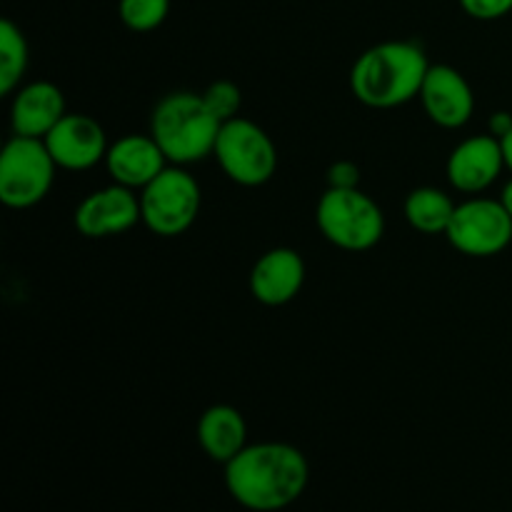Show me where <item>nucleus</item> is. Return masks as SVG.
<instances>
[{
    "mask_svg": "<svg viewBox=\"0 0 512 512\" xmlns=\"http://www.w3.org/2000/svg\"><path fill=\"white\" fill-rule=\"evenodd\" d=\"M310 480L308 458L288 443L245 445L225 463V488L245 510L278 512L305 493Z\"/></svg>",
    "mask_w": 512,
    "mask_h": 512,
    "instance_id": "obj_1",
    "label": "nucleus"
},
{
    "mask_svg": "<svg viewBox=\"0 0 512 512\" xmlns=\"http://www.w3.org/2000/svg\"><path fill=\"white\" fill-rule=\"evenodd\" d=\"M430 63L415 40H385L365 50L350 70L355 100L375 110L400 108L420 95Z\"/></svg>",
    "mask_w": 512,
    "mask_h": 512,
    "instance_id": "obj_2",
    "label": "nucleus"
},
{
    "mask_svg": "<svg viewBox=\"0 0 512 512\" xmlns=\"http://www.w3.org/2000/svg\"><path fill=\"white\" fill-rule=\"evenodd\" d=\"M220 120L205 105L203 95L178 90L155 105L150 115V135L160 145L170 165H193L213 155Z\"/></svg>",
    "mask_w": 512,
    "mask_h": 512,
    "instance_id": "obj_3",
    "label": "nucleus"
},
{
    "mask_svg": "<svg viewBox=\"0 0 512 512\" xmlns=\"http://www.w3.org/2000/svg\"><path fill=\"white\" fill-rule=\"evenodd\" d=\"M315 223L328 243L348 253L375 248L385 235L383 208L360 188H328L318 200Z\"/></svg>",
    "mask_w": 512,
    "mask_h": 512,
    "instance_id": "obj_4",
    "label": "nucleus"
},
{
    "mask_svg": "<svg viewBox=\"0 0 512 512\" xmlns=\"http://www.w3.org/2000/svg\"><path fill=\"white\" fill-rule=\"evenodd\" d=\"M200 185L183 165H168L153 183L140 190V215L150 233L178 238L193 228L200 213Z\"/></svg>",
    "mask_w": 512,
    "mask_h": 512,
    "instance_id": "obj_5",
    "label": "nucleus"
},
{
    "mask_svg": "<svg viewBox=\"0 0 512 512\" xmlns=\"http://www.w3.org/2000/svg\"><path fill=\"white\" fill-rule=\"evenodd\" d=\"M55 168L45 140L13 135L0 153V200L5 208L25 210L45 200Z\"/></svg>",
    "mask_w": 512,
    "mask_h": 512,
    "instance_id": "obj_6",
    "label": "nucleus"
},
{
    "mask_svg": "<svg viewBox=\"0 0 512 512\" xmlns=\"http://www.w3.org/2000/svg\"><path fill=\"white\" fill-rule=\"evenodd\" d=\"M213 158L233 183L243 188L265 185L278 170V150L270 135L248 118H233L220 125Z\"/></svg>",
    "mask_w": 512,
    "mask_h": 512,
    "instance_id": "obj_7",
    "label": "nucleus"
},
{
    "mask_svg": "<svg viewBox=\"0 0 512 512\" xmlns=\"http://www.w3.org/2000/svg\"><path fill=\"white\" fill-rule=\"evenodd\" d=\"M445 238L470 258H493L512 243V218L493 198H470L455 208Z\"/></svg>",
    "mask_w": 512,
    "mask_h": 512,
    "instance_id": "obj_8",
    "label": "nucleus"
},
{
    "mask_svg": "<svg viewBox=\"0 0 512 512\" xmlns=\"http://www.w3.org/2000/svg\"><path fill=\"white\" fill-rule=\"evenodd\" d=\"M140 220H143V215H140V195H135V190L118 183L105 185V188L85 195L73 215L78 233L90 240L123 235L130 228H135Z\"/></svg>",
    "mask_w": 512,
    "mask_h": 512,
    "instance_id": "obj_9",
    "label": "nucleus"
},
{
    "mask_svg": "<svg viewBox=\"0 0 512 512\" xmlns=\"http://www.w3.org/2000/svg\"><path fill=\"white\" fill-rule=\"evenodd\" d=\"M43 140L55 165L63 170L95 168L98 163H105L110 148L103 125L80 113H65V118Z\"/></svg>",
    "mask_w": 512,
    "mask_h": 512,
    "instance_id": "obj_10",
    "label": "nucleus"
},
{
    "mask_svg": "<svg viewBox=\"0 0 512 512\" xmlns=\"http://www.w3.org/2000/svg\"><path fill=\"white\" fill-rule=\"evenodd\" d=\"M418 98L425 115L440 128H463L475 113L473 88L453 65H430Z\"/></svg>",
    "mask_w": 512,
    "mask_h": 512,
    "instance_id": "obj_11",
    "label": "nucleus"
},
{
    "mask_svg": "<svg viewBox=\"0 0 512 512\" xmlns=\"http://www.w3.org/2000/svg\"><path fill=\"white\" fill-rule=\"evenodd\" d=\"M505 168L508 165H505L503 143L488 133L473 135V138L455 145L448 165H445V173H448L450 185L458 193L478 195L488 190Z\"/></svg>",
    "mask_w": 512,
    "mask_h": 512,
    "instance_id": "obj_12",
    "label": "nucleus"
},
{
    "mask_svg": "<svg viewBox=\"0 0 512 512\" xmlns=\"http://www.w3.org/2000/svg\"><path fill=\"white\" fill-rule=\"evenodd\" d=\"M168 165V158L155 143L153 135H123L120 140L110 143L108 155H105V170L113 183L125 185L130 190H143Z\"/></svg>",
    "mask_w": 512,
    "mask_h": 512,
    "instance_id": "obj_13",
    "label": "nucleus"
},
{
    "mask_svg": "<svg viewBox=\"0 0 512 512\" xmlns=\"http://www.w3.org/2000/svg\"><path fill=\"white\" fill-rule=\"evenodd\" d=\"M305 283V260L293 248H273L250 270V293L268 308L295 300Z\"/></svg>",
    "mask_w": 512,
    "mask_h": 512,
    "instance_id": "obj_14",
    "label": "nucleus"
},
{
    "mask_svg": "<svg viewBox=\"0 0 512 512\" xmlns=\"http://www.w3.org/2000/svg\"><path fill=\"white\" fill-rule=\"evenodd\" d=\"M65 118L63 90L48 80L23 85L10 103V130L13 135L43 140Z\"/></svg>",
    "mask_w": 512,
    "mask_h": 512,
    "instance_id": "obj_15",
    "label": "nucleus"
},
{
    "mask_svg": "<svg viewBox=\"0 0 512 512\" xmlns=\"http://www.w3.org/2000/svg\"><path fill=\"white\" fill-rule=\"evenodd\" d=\"M198 443L215 463H230L248 445V425L233 405H213L198 420Z\"/></svg>",
    "mask_w": 512,
    "mask_h": 512,
    "instance_id": "obj_16",
    "label": "nucleus"
},
{
    "mask_svg": "<svg viewBox=\"0 0 512 512\" xmlns=\"http://www.w3.org/2000/svg\"><path fill=\"white\" fill-rule=\"evenodd\" d=\"M458 205L453 203L448 193H443L440 188H415L413 193L405 198V220L410 223V228H415L418 233L425 235H445L453 213Z\"/></svg>",
    "mask_w": 512,
    "mask_h": 512,
    "instance_id": "obj_17",
    "label": "nucleus"
},
{
    "mask_svg": "<svg viewBox=\"0 0 512 512\" xmlns=\"http://www.w3.org/2000/svg\"><path fill=\"white\" fill-rule=\"evenodd\" d=\"M30 50L23 30L13 20H0V93L10 95L28 70Z\"/></svg>",
    "mask_w": 512,
    "mask_h": 512,
    "instance_id": "obj_18",
    "label": "nucleus"
},
{
    "mask_svg": "<svg viewBox=\"0 0 512 512\" xmlns=\"http://www.w3.org/2000/svg\"><path fill=\"white\" fill-rule=\"evenodd\" d=\"M170 13V0H118V15L123 25L135 33H150L160 28Z\"/></svg>",
    "mask_w": 512,
    "mask_h": 512,
    "instance_id": "obj_19",
    "label": "nucleus"
},
{
    "mask_svg": "<svg viewBox=\"0 0 512 512\" xmlns=\"http://www.w3.org/2000/svg\"><path fill=\"white\" fill-rule=\"evenodd\" d=\"M200 95H203L208 110L220 123H228V120L238 118L240 105H243V93H240V88L233 80H215Z\"/></svg>",
    "mask_w": 512,
    "mask_h": 512,
    "instance_id": "obj_20",
    "label": "nucleus"
},
{
    "mask_svg": "<svg viewBox=\"0 0 512 512\" xmlns=\"http://www.w3.org/2000/svg\"><path fill=\"white\" fill-rule=\"evenodd\" d=\"M460 8L470 15L473 20H500L512 13V0H458Z\"/></svg>",
    "mask_w": 512,
    "mask_h": 512,
    "instance_id": "obj_21",
    "label": "nucleus"
},
{
    "mask_svg": "<svg viewBox=\"0 0 512 512\" xmlns=\"http://www.w3.org/2000/svg\"><path fill=\"white\" fill-rule=\"evenodd\" d=\"M328 188H340V190H350V188H360V168L353 163V160H338L328 168Z\"/></svg>",
    "mask_w": 512,
    "mask_h": 512,
    "instance_id": "obj_22",
    "label": "nucleus"
},
{
    "mask_svg": "<svg viewBox=\"0 0 512 512\" xmlns=\"http://www.w3.org/2000/svg\"><path fill=\"white\" fill-rule=\"evenodd\" d=\"M512 130V115L505 113V110H498V113L490 115V123H488V133L495 135L498 140H503Z\"/></svg>",
    "mask_w": 512,
    "mask_h": 512,
    "instance_id": "obj_23",
    "label": "nucleus"
},
{
    "mask_svg": "<svg viewBox=\"0 0 512 512\" xmlns=\"http://www.w3.org/2000/svg\"><path fill=\"white\" fill-rule=\"evenodd\" d=\"M500 203H503V208L508 210L510 218H512V178L508 180V183H505L503 193H500Z\"/></svg>",
    "mask_w": 512,
    "mask_h": 512,
    "instance_id": "obj_24",
    "label": "nucleus"
},
{
    "mask_svg": "<svg viewBox=\"0 0 512 512\" xmlns=\"http://www.w3.org/2000/svg\"><path fill=\"white\" fill-rule=\"evenodd\" d=\"M500 143H503V153H505V165H508V170L512 173V130L508 135H505L503 140H500Z\"/></svg>",
    "mask_w": 512,
    "mask_h": 512,
    "instance_id": "obj_25",
    "label": "nucleus"
}]
</instances>
